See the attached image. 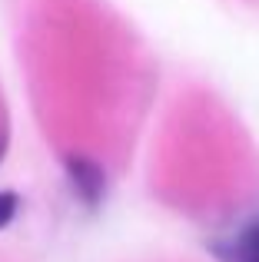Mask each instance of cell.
<instances>
[{"label": "cell", "instance_id": "6da1fadb", "mask_svg": "<svg viewBox=\"0 0 259 262\" xmlns=\"http://www.w3.org/2000/svg\"><path fill=\"white\" fill-rule=\"evenodd\" d=\"M67 179H70L77 199L87 203L90 209H97L106 199V173L90 156H67Z\"/></svg>", "mask_w": 259, "mask_h": 262}, {"label": "cell", "instance_id": "5b68a950", "mask_svg": "<svg viewBox=\"0 0 259 262\" xmlns=\"http://www.w3.org/2000/svg\"><path fill=\"white\" fill-rule=\"evenodd\" d=\"M0 156H4V140H0Z\"/></svg>", "mask_w": 259, "mask_h": 262}, {"label": "cell", "instance_id": "277c9868", "mask_svg": "<svg viewBox=\"0 0 259 262\" xmlns=\"http://www.w3.org/2000/svg\"><path fill=\"white\" fill-rule=\"evenodd\" d=\"M236 239H240L243 246H249V249H256V252H259V212H256L253 219H249L246 226H243V232H240Z\"/></svg>", "mask_w": 259, "mask_h": 262}, {"label": "cell", "instance_id": "7a4b0ae2", "mask_svg": "<svg viewBox=\"0 0 259 262\" xmlns=\"http://www.w3.org/2000/svg\"><path fill=\"white\" fill-rule=\"evenodd\" d=\"M209 252H213L220 262H259V252L243 246L240 239H229V243H209Z\"/></svg>", "mask_w": 259, "mask_h": 262}, {"label": "cell", "instance_id": "3957f363", "mask_svg": "<svg viewBox=\"0 0 259 262\" xmlns=\"http://www.w3.org/2000/svg\"><path fill=\"white\" fill-rule=\"evenodd\" d=\"M17 206H20V199H17V192H0V229H4L7 223H10L13 216H17Z\"/></svg>", "mask_w": 259, "mask_h": 262}]
</instances>
